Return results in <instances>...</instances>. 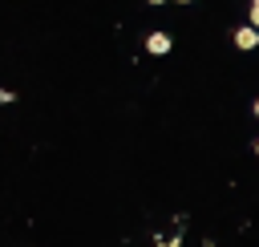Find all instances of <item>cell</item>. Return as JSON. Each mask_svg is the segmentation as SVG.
I'll return each instance as SVG.
<instances>
[{
  "instance_id": "obj_1",
  "label": "cell",
  "mask_w": 259,
  "mask_h": 247,
  "mask_svg": "<svg viewBox=\"0 0 259 247\" xmlns=\"http://www.w3.org/2000/svg\"><path fill=\"white\" fill-rule=\"evenodd\" d=\"M231 40H235V49H239V53H255V49H259V24H251V20H247V24H239Z\"/></svg>"
},
{
  "instance_id": "obj_2",
  "label": "cell",
  "mask_w": 259,
  "mask_h": 247,
  "mask_svg": "<svg viewBox=\"0 0 259 247\" xmlns=\"http://www.w3.org/2000/svg\"><path fill=\"white\" fill-rule=\"evenodd\" d=\"M170 49H174L170 32H150V36H146V53H150V57H166Z\"/></svg>"
},
{
  "instance_id": "obj_3",
  "label": "cell",
  "mask_w": 259,
  "mask_h": 247,
  "mask_svg": "<svg viewBox=\"0 0 259 247\" xmlns=\"http://www.w3.org/2000/svg\"><path fill=\"white\" fill-rule=\"evenodd\" d=\"M12 101H16V93L12 89H0V105H12Z\"/></svg>"
},
{
  "instance_id": "obj_4",
  "label": "cell",
  "mask_w": 259,
  "mask_h": 247,
  "mask_svg": "<svg viewBox=\"0 0 259 247\" xmlns=\"http://www.w3.org/2000/svg\"><path fill=\"white\" fill-rule=\"evenodd\" d=\"M158 247H182V239H178V235H170V239H158Z\"/></svg>"
},
{
  "instance_id": "obj_5",
  "label": "cell",
  "mask_w": 259,
  "mask_h": 247,
  "mask_svg": "<svg viewBox=\"0 0 259 247\" xmlns=\"http://www.w3.org/2000/svg\"><path fill=\"white\" fill-rule=\"evenodd\" d=\"M247 20H251V24H259V0H251V12H247Z\"/></svg>"
},
{
  "instance_id": "obj_6",
  "label": "cell",
  "mask_w": 259,
  "mask_h": 247,
  "mask_svg": "<svg viewBox=\"0 0 259 247\" xmlns=\"http://www.w3.org/2000/svg\"><path fill=\"white\" fill-rule=\"evenodd\" d=\"M251 113H255V117H259V97H255V101H251Z\"/></svg>"
},
{
  "instance_id": "obj_7",
  "label": "cell",
  "mask_w": 259,
  "mask_h": 247,
  "mask_svg": "<svg viewBox=\"0 0 259 247\" xmlns=\"http://www.w3.org/2000/svg\"><path fill=\"white\" fill-rule=\"evenodd\" d=\"M146 4H154V8H158V4H166V0H146Z\"/></svg>"
},
{
  "instance_id": "obj_8",
  "label": "cell",
  "mask_w": 259,
  "mask_h": 247,
  "mask_svg": "<svg viewBox=\"0 0 259 247\" xmlns=\"http://www.w3.org/2000/svg\"><path fill=\"white\" fill-rule=\"evenodd\" d=\"M255 158H259V138H255Z\"/></svg>"
},
{
  "instance_id": "obj_9",
  "label": "cell",
  "mask_w": 259,
  "mask_h": 247,
  "mask_svg": "<svg viewBox=\"0 0 259 247\" xmlns=\"http://www.w3.org/2000/svg\"><path fill=\"white\" fill-rule=\"evenodd\" d=\"M178 4H194V0H178Z\"/></svg>"
}]
</instances>
